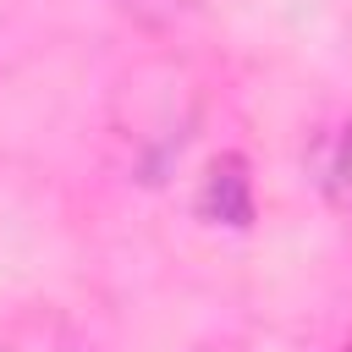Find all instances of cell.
Here are the masks:
<instances>
[{
	"mask_svg": "<svg viewBox=\"0 0 352 352\" xmlns=\"http://www.w3.org/2000/svg\"><path fill=\"white\" fill-rule=\"evenodd\" d=\"M132 22H143V28H170V22H182V16H192L204 0H116Z\"/></svg>",
	"mask_w": 352,
	"mask_h": 352,
	"instance_id": "3",
	"label": "cell"
},
{
	"mask_svg": "<svg viewBox=\"0 0 352 352\" xmlns=\"http://www.w3.org/2000/svg\"><path fill=\"white\" fill-rule=\"evenodd\" d=\"M198 209L209 220H226V226H248L253 220V182H248V170H242L236 154H226V160L209 165V176L198 187Z\"/></svg>",
	"mask_w": 352,
	"mask_h": 352,
	"instance_id": "1",
	"label": "cell"
},
{
	"mask_svg": "<svg viewBox=\"0 0 352 352\" xmlns=\"http://www.w3.org/2000/svg\"><path fill=\"white\" fill-rule=\"evenodd\" d=\"M314 182H319V192L341 214H352V116L336 121L319 138V148H314Z\"/></svg>",
	"mask_w": 352,
	"mask_h": 352,
	"instance_id": "2",
	"label": "cell"
}]
</instances>
